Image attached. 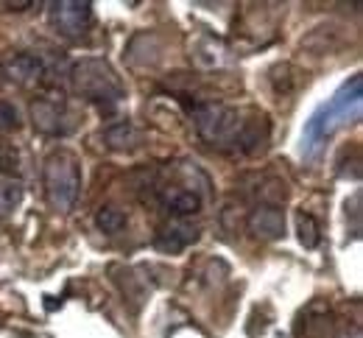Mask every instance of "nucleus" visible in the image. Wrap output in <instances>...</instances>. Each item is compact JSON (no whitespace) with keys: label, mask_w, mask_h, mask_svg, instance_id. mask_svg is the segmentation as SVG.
<instances>
[{"label":"nucleus","mask_w":363,"mask_h":338,"mask_svg":"<svg viewBox=\"0 0 363 338\" xmlns=\"http://www.w3.org/2000/svg\"><path fill=\"white\" fill-rule=\"evenodd\" d=\"M17 168V148L6 140H0V176L3 174H14Z\"/></svg>","instance_id":"nucleus-15"},{"label":"nucleus","mask_w":363,"mask_h":338,"mask_svg":"<svg viewBox=\"0 0 363 338\" xmlns=\"http://www.w3.org/2000/svg\"><path fill=\"white\" fill-rule=\"evenodd\" d=\"M50 26L59 37L65 40H82L92 26V6L90 3H79V0H62V3H50Z\"/></svg>","instance_id":"nucleus-5"},{"label":"nucleus","mask_w":363,"mask_h":338,"mask_svg":"<svg viewBox=\"0 0 363 338\" xmlns=\"http://www.w3.org/2000/svg\"><path fill=\"white\" fill-rule=\"evenodd\" d=\"M299 241L308 249L318 246V224L311 213H299Z\"/></svg>","instance_id":"nucleus-13"},{"label":"nucleus","mask_w":363,"mask_h":338,"mask_svg":"<svg viewBox=\"0 0 363 338\" xmlns=\"http://www.w3.org/2000/svg\"><path fill=\"white\" fill-rule=\"evenodd\" d=\"M3 73L9 76V81H14L20 87H37V84H45L48 67L34 53H11L3 62Z\"/></svg>","instance_id":"nucleus-7"},{"label":"nucleus","mask_w":363,"mask_h":338,"mask_svg":"<svg viewBox=\"0 0 363 338\" xmlns=\"http://www.w3.org/2000/svg\"><path fill=\"white\" fill-rule=\"evenodd\" d=\"M95 224H98L101 232H109V235L112 232H121L126 227V213L118 210V207H101L98 215H95Z\"/></svg>","instance_id":"nucleus-11"},{"label":"nucleus","mask_w":363,"mask_h":338,"mask_svg":"<svg viewBox=\"0 0 363 338\" xmlns=\"http://www.w3.org/2000/svg\"><path fill=\"white\" fill-rule=\"evenodd\" d=\"M196 238H199V230H196L190 221L171 218V224H165V227L157 232L154 246H157L160 252H171V254H177V252H182L184 246H190Z\"/></svg>","instance_id":"nucleus-9"},{"label":"nucleus","mask_w":363,"mask_h":338,"mask_svg":"<svg viewBox=\"0 0 363 338\" xmlns=\"http://www.w3.org/2000/svg\"><path fill=\"white\" fill-rule=\"evenodd\" d=\"M14 129H20V115L14 103L0 101V132H14Z\"/></svg>","instance_id":"nucleus-14"},{"label":"nucleus","mask_w":363,"mask_h":338,"mask_svg":"<svg viewBox=\"0 0 363 338\" xmlns=\"http://www.w3.org/2000/svg\"><path fill=\"white\" fill-rule=\"evenodd\" d=\"M151 188H154V196H157V204L171 218L187 221L190 215H196L201 210V193L193 191L190 185H151Z\"/></svg>","instance_id":"nucleus-6"},{"label":"nucleus","mask_w":363,"mask_h":338,"mask_svg":"<svg viewBox=\"0 0 363 338\" xmlns=\"http://www.w3.org/2000/svg\"><path fill=\"white\" fill-rule=\"evenodd\" d=\"M43 185H45L48 204L59 213L73 210L76 198L82 193V168L76 154L53 151L43 165Z\"/></svg>","instance_id":"nucleus-3"},{"label":"nucleus","mask_w":363,"mask_h":338,"mask_svg":"<svg viewBox=\"0 0 363 338\" xmlns=\"http://www.w3.org/2000/svg\"><path fill=\"white\" fill-rule=\"evenodd\" d=\"M31 123H34L37 132H43L48 137H65L79 126L73 109L62 98L53 96H43L31 101Z\"/></svg>","instance_id":"nucleus-4"},{"label":"nucleus","mask_w":363,"mask_h":338,"mask_svg":"<svg viewBox=\"0 0 363 338\" xmlns=\"http://www.w3.org/2000/svg\"><path fill=\"white\" fill-rule=\"evenodd\" d=\"M249 230L255 238L260 241H277L282 238L285 232V215L279 207L274 204H257L252 213H249Z\"/></svg>","instance_id":"nucleus-8"},{"label":"nucleus","mask_w":363,"mask_h":338,"mask_svg":"<svg viewBox=\"0 0 363 338\" xmlns=\"http://www.w3.org/2000/svg\"><path fill=\"white\" fill-rule=\"evenodd\" d=\"M20 201H23V188H20V182L0 179V215L14 213V207H17Z\"/></svg>","instance_id":"nucleus-12"},{"label":"nucleus","mask_w":363,"mask_h":338,"mask_svg":"<svg viewBox=\"0 0 363 338\" xmlns=\"http://www.w3.org/2000/svg\"><path fill=\"white\" fill-rule=\"evenodd\" d=\"M70 84L84 101L98 103L104 109H115L126 96V87H123L121 76L115 73V67L106 59H95V56H87L73 64Z\"/></svg>","instance_id":"nucleus-2"},{"label":"nucleus","mask_w":363,"mask_h":338,"mask_svg":"<svg viewBox=\"0 0 363 338\" xmlns=\"http://www.w3.org/2000/svg\"><path fill=\"white\" fill-rule=\"evenodd\" d=\"M201 140L227 151L255 154L269 143V118L257 109H235L227 103H201L193 112Z\"/></svg>","instance_id":"nucleus-1"},{"label":"nucleus","mask_w":363,"mask_h":338,"mask_svg":"<svg viewBox=\"0 0 363 338\" xmlns=\"http://www.w3.org/2000/svg\"><path fill=\"white\" fill-rule=\"evenodd\" d=\"M104 143H106V148H112V151H135V148H140L143 137H140V132H137L135 123H129V120H118V123L106 126V132H104Z\"/></svg>","instance_id":"nucleus-10"}]
</instances>
